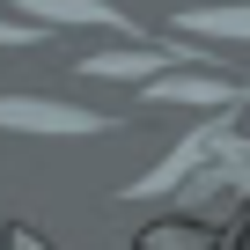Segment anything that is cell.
Returning <instances> with one entry per match:
<instances>
[{"label": "cell", "instance_id": "1", "mask_svg": "<svg viewBox=\"0 0 250 250\" xmlns=\"http://www.w3.org/2000/svg\"><path fill=\"white\" fill-rule=\"evenodd\" d=\"M103 110L59 103V96H0V133H52V140H88L103 133Z\"/></svg>", "mask_w": 250, "mask_h": 250}, {"label": "cell", "instance_id": "2", "mask_svg": "<svg viewBox=\"0 0 250 250\" xmlns=\"http://www.w3.org/2000/svg\"><path fill=\"white\" fill-rule=\"evenodd\" d=\"M169 59H206V52H191V44H125V52H88V59H74V74H88V81H162L169 74Z\"/></svg>", "mask_w": 250, "mask_h": 250}, {"label": "cell", "instance_id": "3", "mask_svg": "<svg viewBox=\"0 0 250 250\" xmlns=\"http://www.w3.org/2000/svg\"><path fill=\"white\" fill-rule=\"evenodd\" d=\"M155 103H199V110H235L243 103V81H213V74H162L147 81Z\"/></svg>", "mask_w": 250, "mask_h": 250}, {"label": "cell", "instance_id": "4", "mask_svg": "<svg viewBox=\"0 0 250 250\" xmlns=\"http://www.w3.org/2000/svg\"><path fill=\"white\" fill-rule=\"evenodd\" d=\"M15 8L37 30H59V22H74V30H125V15L110 8V0H15Z\"/></svg>", "mask_w": 250, "mask_h": 250}, {"label": "cell", "instance_id": "5", "mask_svg": "<svg viewBox=\"0 0 250 250\" xmlns=\"http://www.w3.org/2000/svg\"><path fill=\"white\" fill-rule=\"evenodd\" d=\"M191 37H235V44H250V0H221V8H191V15H177Z\"/></svg>", "mask_w": 250, "mask_h": 250}, {"label": "cell", "instance_id": "6", "mask_svg": "<svg viewBox=\"0 0 250 250\" xmlns=\"http://www.w3.org/2000/svg\"><path fill=\"white\" fill-rule=\"evenodd\" d=\"M140 250H213V235H206L199 221H155V228L140 235Z\"/></svg>", "mask_w": 250, "mask_h": 250}, {"label": "cell", "instance_id": "7", "mask_svg": "<svg viewBox=\"0 0 250 250\" xmlns=\"http://www.w3.org/2000/svg\"><path fill=\"white\" fill-rule=\"evenodd\" d=\"M0 44H37V22H0Z\"/></svg>", "mask_w": 250, "mask_h": 250}, {"label": "cell", "instance_id": "8", "mask_svg": "<svg viewBox=\"0 0 250 250\" xmlns=\"http://www.w3.org/2000/svg\"><path fill=\"white\" fill-rule=\"evenodd\" d=\"M8 250H44V243H37L30 228H8Z\"/></svg>", "mask_w": 250, "mask_h": 250}]
</instances>
